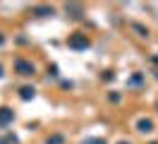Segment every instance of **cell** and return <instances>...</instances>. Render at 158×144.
<instances>
[{
  "label": "cell",
  "instance_id": "6da1fadb",
  "mask_svg": "<svg viewBox=\"0 0 158 144\" xmlns=\"http://www.w3.org/2000/svg\"><path fill=\"white\" fill-rule=\"evenodd\" d=\"M7 120H12V111H7V108H0V125H5Z\"/></svg>",
  "mask_w": 158,
  "mask_h": 144
},
{
  "label": "cell",
  "instance_id": "7a4b0ae2",
  "mask_svg": "<svg viewBox=\"0 0 158 144\" xmlns=\"http://www.w3.org/2000/svg\"><path fill=\"white\" fill-rule=\"evenodd\" d=\"M17 67L22 70V75H31V72H34V65H27L24 60H19V63H17Z\"/></svg>",
  "mask_w": 158,
  "mask_h": 144
},
{
  "label": "cell",
  "instance_id": "3957f363",
  "mask_svg": "<svg viewBox=\"0 0 158 144\" xmlns=\"http://www.w3.org/2000/svg\"><path fill=\"white\" fill-rule=\"evenodd\" d=\"M31 96H34V89H31V86H24V89H22V98H31Z\"/></svg>",
  "mask_w": 158,
  "mask_h": 144
},
{
  "label": "cell",
  "instance_id": "277c9868",
  "mask_svg": "<svg viewBox=\"0 0 158 144\" xmlns=\"http://www.w3.org/2000/svg\"><path fill=\"white\" fill-rule=\"evenodd\" d=\"M139 127H141L144 132H148V130H151V123H148V120H146V123H141V125H139Z\"/></svg>",
  "mask_w": 158,
  "mask_h": 144
},
{
  "label": "cell",
  "instance_id": "5b68a950",
  "mask_svg": "<svg viewBox=\"0 0 158 144\" xmlns=\"http://www.w3.org/2000/svg\"><path fill=\"white\" fill-rule=\"evenodd\" d=\"M86 144H103L101 139H91V142H86Z\"/></svg>",
  "mask_w": 158,
  "mask_h": 144
}]
</instances>
